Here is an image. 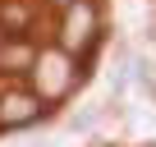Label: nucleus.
<instances>
[{"instance_id":"nucleus-1","label":"nucleus","mask_w":156,"mask_h":147,"mask_svg":"<svg viewBox=\"0 0 156 147\" xmlns=\"http://www.w3.org/2000/svg\"><path fill=\"white\" fill-rule=\"evenodd\" d=\"M32 74H37V101H55L73 83V64H69L64 51H41L37 64H32Z\"/></svg>"},{"instance_id":"nucleus-2","label":"nucleus","mask_w":156,"mask_h":147,"mask_svg":"<svg viewBox=\"0 0 156 147\" xmlns=\"http://www.w3.org/2000/svg\"><path fill=\"white\" fill-rule=\"evenodd\" d=\"M92 37H97V9L87 5V0L69 5V14H64V28H60V46H64V51H83Z\"/></svg>"},{"instance_id":"nucleus-3","label":"nucleus","mask_w":156,"mask_h":147,"mask_svg":"<svg viewBox=\"0 0 156 147\" xmlns=\"http://www.w3.org/2000/svg\"><path fill=\"white\" fill-rule=\"evenodd\" d=\"M41 115V101L32 92H9V97H0V124L5 129H19V124H32Z\"/></svg>"},{"instance_id":"nucleus-4","label":"nucleus","mask_w":156,"mask_h":147,"mask_svg":"<svg viewBox=\"0 0 156 147\" xmlns=\"http://www.w3.org/2000/svg\"><path fill=\"white\" fill-rule=\"evenodd\" d=\"M60 5H73V0H60Z\"/></svg>"}]
</instances>
